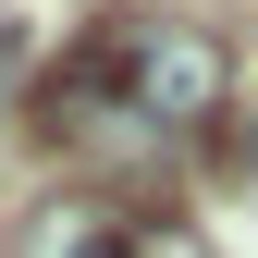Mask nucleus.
Wrapping results in <instances>:
<instances>
[{
	"label": "nucleus",
	"mask_w": 258,
	"mask_h": 258,
	"mask_svg": "<svg viewBox=\"0 0 258 258\" xmlns=\"http://www.w3.org/2000/svg\"><path fill=\"white\" fill-rule=\"evenodd\" d=\"M123 49H136V111L160 136H184V123H209L234 99V49L209 37V25H160V13H123Z\"/></svg>",
	"instance_id": "f257e3e1"
},
{
	"label": "nucleus",
	"mask_w": 258,
	"mask_h": 258,
	"mask_svg": "<svg viewBox=\"0 0 258 258\" xmlns=\"http://www.w3.org/2000/svg\"><path fill=\"white\" fill-rule=\"evenodd\" d=\"M25 258H123V209L61 197V209H37V221H25Z\"/></svg>",
	"instance_id": "f03ea898"
},
{
	"label": "nucleus",
	"mask_w": 258,
	"mask_h": 258,
	"mask_svg": "<svg viewBox=\"0 0 258 258\" xmlns=\"http://www.w3.org/2000/svg\"><path fill=\"white\" fill-rule=\"evenodd\" d=\"M123 258H209L184 221H123Z\"/></svg>",
	"instance_id": "7ed1b4c3"
}]
</instances>
